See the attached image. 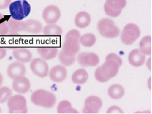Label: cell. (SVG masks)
<instances>
[{"label": "cell", "mask_w": 152, "mask_h": 114, "mask_svg": "<svg viewBox=\"0 0 152 114\" xmlns=\"http://www.w3.org/2000/svg\"><path fill=\"white\" fill-rule=\"evenodd\" d=\"M31 100L35 105L50 108L55 104L56 98L55 94L50 91L40 89L35 91L32 93Z\"/></svg>", "instance_id": "6da1fadb"}, {"label": "cell", "mask_w": 152, "mask_h": 114, "mask_svg": "<svg viewBox=\"0 0 152 114\" xmlns=\"http://www.w3.org/2000/svg\"><path fill=\"white\" fill-rule=\"evenodd\" d=\"M9 11L12 18L22 20L31 12V6L26 0H17L10 4Z\"/></svg>", "instance_id": "7a4b0ae2"}, {"label": "cell", "mask_w": 152, "mask_h": 114, "mask_svg": "<svg viewBox=\"0 0 152 114\" xmlns=\"http://www.w3.org/2000/svg\"><path fill=\"white\" fill-rule=\"evenodd\" d=\"M98 30L102 36L107 38H116L120 34L119 28L112 19L103 18L98 23Z\"/></svg>", "instance_id": "3957f363"}, {"label": "cell", "mask_w": 152, "mask_h": 114, "mask_svg": "<svg viewBox=\"0 0 152 114\" xmlns=\"http://www.w3.org/2000/svg\"><path fill=\"white\" fill-rule=\"evenodd\" d=\"M10 114H26L27 107L25 98L20 95L11 96L7 102Z\"/></svg>", "instance_id": "277c9868"}, {"label": "cell", "mask_w": 152, "mask_h": 114, "mask_svg": "<svg viewBox=\"0 0 152 114\" xmlns=\"http://www.w3.org/2000/svg\"><path fill=\"white\" fill-rule=\"evenodd\" d=\"M140 34V30L137 26L134 23H129L123 30L121 40L124 45H132L139 38Z\"/></svg>", "instance_id": "5b68a950"}, {"label": "cell", "mask_w": 152, "mask_h": 114, "mask_svg": "<svg viewBox=\"0 0 152 114\" xmlns=\"http://www.w3.org/2000/svg\"><path fill=\"white\" fill-rule=\"evenodd\" d=\"M80 39L75 37L65 36L61 51L68 56H75L80 51Z\"/></svg>", "instance_id": "8992f818"}, {"label": "cell", "mask_w": 152, "mask_h": 114, "mask_svg": "<svg viewBox=\"0 0 152 114\" xmlns=\"http://www.w3.org/2000/svg\"><path fill=\"white\" fill-rule=\"evenodd\" d=\"M102 106L101 99L96 96L88 97L83 108V114H98Z\"/></svg>", "instance_id": "52a82bcc"}, {"label": "cell", "mask_w": 152, "mask_h": 114, "mask_svg": "<svg viewBox=\"0 0 152 114\" xmlns=\"http://www.w3.org/2000/svg\"><path fill=\"white\" fill-rule=\"evenodd\" d=\"M120 66L117 61L113 59H107L101 66V70L103 75L110 80L116 76Z\"/></svg>", "instance_id": "ba28073f"}, {"label": "cell", "mask_w": 152, "mask_h": 114, "mask_svg": "<svg viewBox=\"0 0 152 114\" xmlns=\"http://www.w3.org/2000/svg\"><path fill=\"white\" fill-rule=\"evenodd\" d=\"M30 68L32 72L39 77L45 78L48 74V64L43 59L39 58L34 59L30 64Z\"/></svg>", "instance_id": "9c48e42d"}, {"label": "cell", "mask_w": 152, "mask_h": 114, "mask_svg": "<svg viewBox=\"0 0 152 114\" xmlns=\"http://www.w3.org/2000/svg\"><path fill=\"white\" fill-rule=\"evenodd\" d=\"M77 61L83 67L95 66L99 63V58L94 53L83 52L78 55Z\"/></svg>", "instance_id": "30bf717a"}, {"label": "cell", "mask_w": 152, "mask_h": 114, "mask_svg": "<svg viewBox=\"0 0 152 114\" xmlns=\"http://www.w3.org/2000/svg\"><path fill=\"white\" fill-rule=\"evenodd\" d=\"M61 13L58 7L55 5L46 7L43 12V18L48 24H54L60 18Z\"/></svg>", "instance_id": "8fae6325"}, {"label": "cell", "mask_w": 152, "mask_h": 114, "mask_svg": "<svg viewBox=\"0 0 152 114\" xmlns=\"http://www.w3.org/2000/svg\"><path fill=\"white\" fill-rule=\"evenodd\" d=\"M30 81L24 76H19L14 79L13 88L17 93H26L30 90Z\"/></svg>", "instance_id": "7c38bea8"}, {"label": "cell", "mask_w": 152, "mask_h": 114, "mask_svg": "<svg viewBox=\"0 0 152 114\" xmlns=\"http://www.w3.org/2000/svg\"><path fill=\"white\" fill-rule=\"evenodd\" d=\"M7 73L8 76L13 80L19 76H25V66L21 62H14L8 66Z\"/></svg>", "instance_id": "4fadbf2b"}, {"label": "cell", "mask_w": 152, "mask_h": 114, "mask_svg": "<svg viewBox=\"0 0 152 114\" xmlns=\"http://www.w3.org/2000/svg\"><path fill=\"white\" fill-rule=\"evenodd\" d=\"M67 72L66 69L61 65H57L53 67L49 73L52 81L55 83H61L66 77Z\"/></svg>", "instance_id": "5bb4252c"}, {"label": "cell", "mask_w": 152, "mask_h": 114, "mask_svg": "<svg viewBox=\"0 0 152 114\" xmlns=\"http://www.w3.org/2000/svg\"><path fill=\"white\" fill-rule=\"evenodd\" d=\"M128 60L129 63L133 66L139 67L145 63V55L140 51L139 49H134L129 53Z\"/></svg>", "instance_id": "9a60e30c"}, {"label": "cell", "mask_w": 152, "mask_h": 114, "mask_svg": "<svg viewBox=\"0 0 152 114\" xmlns=\"http://www.w3.org/2000/svg\"><path fill=\"white\" fill-rule=\"evenodd\" d=\"M43 26L39 21L34 19H28L24 22V31L32 35L41 33Z\"/></svg>", "instance_id": "2e32d148"}, {"label": "cell", "mask_w": 152, "mask_h": 114, "mask_svg": "<svg viewBox=\"0 0 152 114\" xmlns=\"http://www.w3.org/2000/svg\"><path fill=\"white\" fill-rule=\"evenodd\" d=\"M9 35H17L24 31V22L10 18L7 21Z\"/></svg>", "instance_id": "e0dca14e"}, {"label": "cell", "mask_w": 152, "mask_h": 114, "mask_svg": "<svg viewBox=\"0 0 152 114\" xmlns=\"http://www.w3.org/2000/svg\"><path fill=\"white\" fill-rule=\"evenodd\" d=\"M13 56L19 62L28 63L31 61L32 55L28 49L25 48H19L13 51Z\"/></svg>", "instance_id": "ac0fdd59"}, {"label": "cell", "mask_w": 152, "mask_h": 114, "mask_svg": "<svg viewBox=\"0 0 152 114\" xmlns=\"http://www.w3.org/2000/svg\"><path fill=\"white\" fill-rule=\"evenodd\" d=\"M38 52L41 57L45 60H52L57 56L58 49L56 47H39Z\"/></svg>", "instance_id": "d6986e66"}, {"label": "cell", "mask_w": 152, "mask_h": 114, "mask_svg": "<svg viewBox=\"0 0 152 114\" xmlns=\"http://www.w3.org/2000/svg\"><path fill=\"white\" fill-rule=\"evenodd\" d=\"M91 18L89 14L85 12H81L76 15L75 24L79 28H85L90 25Z\"/></svg>", "instance_id": "ffe728a7"}, {"label": "cell", "mask_w": 152, "mask_h": 114, "mask_svg": "<svg viewBox=\"0 0 152 114\" xmlns=\"http://www.w3.org/2000/svg\"><path fill=\"white\" fill-rule=\"evenodd\" d=\"M88 79V74L86 70L84 69L77 70L72 76L73 83L81 85L87 81Z\"/></svg>", "instance_id": "44dd1931"}, {"label": "cell", "mask_w": 152, "mask_h": 114, "mask_svg": "<svg viewBox=\"0 0 152 114\" xmlns=\"http://www.w3.org/2000/svg\"><path fill=\"white\" fill-rule=\"evenodd\" d=\"M140 51L144 55H150L152 53V38L146 36L140 42Z\"/></svg>", "instance_id": "7402d4cb"}, {"label": "cell", "mask_w": 152, "mask_h": 114, "mask_svg": "<svg viewBox=\"0 0 152 114\" xmlns=\"http://www.w3.org/2000/svg\"><path fill=\"white\" fill-rule=\"evenodd\" d=\"M108 95L114 99H119L124 94V89L119 84L111 85L108 90Z\"/></svg>", "instance_id": "603a6c76"}, {"label": "cell", "mask_w": 152, "mask_h": 114, "mask_svg": "<svg viewBox=\"0 0 152 114\" xmlns=\"http://www.w3.org/2000/svg\"><path fill=\"white\" fill-rule=\"evenodd\" d=\"M58 114H78V112L72 107L71 103L68 101L60 102L57 106Z\"/></svg>", "instance_id": "cb8c5ba5"}, {"label": "cell", "mask_w": 152, "mask_h": 114, "mask_svg": "<svg viewBox=\"0 0 152 114\" xmlns=\"http://www.w3.org/2000/svg\"><path fill=\"white\" fill-rule=\"evenodd\" d=\"M43 34L46 36H58L63 34L62 28L55 24H49L43 29Z\"/></svg>", "instance_id": "d4e9b609"}, {"label": "cell", "mask_w": 152, "mask_h": 114, "mask_svg": "<svg viewBox=\"0 0 152 114\" xmlns=\"http://www.w3.org/2000/svg\"><path fill=\"white\" fill-rule=\"evenodd\" d=\"M96 42L95 35L93 34H86L81 37L80 43L86 47H91L94 45Z\"/></svg>", "instance_id": "484cf974"}, {"label": "cell", "mask_w": 152, "mask_h": 114, "mask_svg": "<svg viewBox=\"0 0 152 114\" xmlns=\"http://www.w3.org/2000/svg\"><path fill=\"white\" fill-rule=\"evenodd\" d=\"M105 4L114 10H121L126 6V0H106Z\"/></svg>", "instance_id": "4316f807"}, {"label": "cell", "mask_w": 152, "mask_h": 114, "mask_svg": "<svg viewBox=\"0 0 152 114\" xmlns=\"http://www.w3.org/2000/svg\"><path fill=\"white\" fill-rule=\"evenodd\" d=\"M58 58L62 64L65 66H70L75 62L76 58L75 56H68L65 55L62 51L59 53Z\"/></svg>", "instance_id": "83f0119b"}, {"label": "cell", "mask_w": 152, "mask_h": 114, "mask_svg": "<svg viewBox=\"0 0 152 114\" xmlns=\"http://www.w3.org/2000/svg\"><path fill=\"white\" fill-rule=\"evenodd\" d=\"M12 94V90L7 87H2L0 88V103H4L11 97Z\"/></svg>", "instance_id": "f1b7e54d"}, {"label": "cell", "mask_w": 152, "mask_h": 114, "mask_svg": "<svg viewBox=\"0 0 152 114\" xmlns=\"http://www.w3.org/2000/svg\"><path fill=\"white\" fill-rule=\"evenodd\" d=\"M8 34V27L7 21L4 16L0 13V35H6Z\"/></svg>", "instance_id": "f546056e"}, {"label": "cell", "mask_w": 152, "mask_h": 114, "mask_svg": "<svg viewBox=\"0 0 152 114\" xmlns=\"http://www.w3.org/2000/svg\"><path fill=\"white\" fill-rule=\"evenodd\" d=\"M104 12H105L106 14L108 15H109L110 17H118L121 14V11H122L121 10H114V9H113L108 7L107 5H106V4H104Z\"/></svg>", "instance_id": "4dcf8cb0"}, {"label": "cell", "mask_w": 152, "mask_h": 114, "mask_svg": "<svg viewBox=\"0 0 152 114\" xmlns=\"http://www.w3.org/2000/svg\"><path fill=\"white\" fill-rule=\"evenodd\" d=\"M95 77L96 80L101 83H105L109 80L108 79L106 78L103 75L101 70V66L98 67L95 70Z\"/></svg>", "instance_id": "1f68e13d"}, {"label": "cell", "mask_w": 152, "mask_h": 114, "mask_svg": "<svg viewBox=\"0 0 152 114\" xmlns=\"http://www.w3.org/2000/svg\"><path fill=\"white\" fill-rule=\"evenodd\" d=\"M107 114H123V111L117 106H112L108 108L107 112Z\"/></svg>", "instance_id": "d6a6232c"}, {"label": "cell", "mask_w": 152, "mask_h": 114, "mask_svg": "<svg viewBox=\"0 0 152 114\" xmlns=\"http://www.w3.org/2000/svg\"><path fill=\"white\" fill-rule=\"evenodd\" d=\"M107 59H113V60H114L117 61L118 63L119 64V65L121 66V64H122V60H121V57H119L118 55H116L115 53H110V54L108 55L107 57L106 58V60H107Z\"/></svg>", "instance_id": "836d02e7"}, {"label": "cell", "mask_w": 152, "mask_h": 114, "mask_svg": "<svg viewBox=\"0 0 152 114\" xmlns=\"http://www.w3.org/2000/svg\"><path fill=\"white\" fill-rule=\"evenodd\" d=\"M12 0H0V9L2 10L9 7Z\"/></svg>", "instance_id": "e575fe53"}, {"label": "cell", "mask_w": 152, "mask_h": 114, "mask_svg": "<svg viewBox=\"0 0 152 114\" xmlns=\"http://www.w3.org/2000/svg\"><path fill=\"white\" fill-rule=\"evenodd\" d=\"M66 36H72V37H75L76 38L80 39L81 38V35L80 33L77 30H72L68 32L66 34Z\"/></svg>", "instance_id": "d590c367"}, {"label": "cell", "mask_w": 152, "mask_h": 114, "mask_svg": "<svg viewBox=\"0 0 152 114\" xmlns=\"http://www.w3.org/2000/svg\"><path fill=\"white\" fill-rule=\"evenodd\" d=\"M7 54V50L4 48L0 47V60L5 57Z\"/></svg>", "instance_id": "8d00e7d4"}, {"label": "cell", "mask_w": 152, "mask_h": 114, "mask_svg": "<svg viewBox=\"0 0 152 114\" xmlns=\"http://www.w3.org/2000/svg\"><path fill=\"white\" fill-rule=\"evenodd\" d=\"M146 65L149 69L151 70H152V58H149L148 60L147 63H146Z\"/></svg>", "instance_id": "74e56055"}, {"label": "cell", "mask_w": 152, "mask_h": 114, "mask_svg": "<svg viewBox=\"0 0 152 114\" xmlns=\"http://www.w3.org/2000/svg\"><path fill=\"white\" fill-rule=\"evenodd\" d=\"M2 83H3V77L2 76V75L0 73V86H1Z\"/></svg>", "instance_id": "f35d334b"}, {"label": "cell", "mask_w": 152, "mask_h": 114, "mask_svg": "<svg viewBox=\"0 0 152 114\" xmlns=\"http://www.w3.org/2000/svg\"><path fill=\"white\" fill-rule=\"evenodd\" d=\"M1 113V108H0V113Z\"/></svg>", "instance_id": "ab89813d"}]
</instances>
